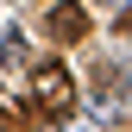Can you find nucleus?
I'll list each match as a JSON object with an SVG mask.
<instances>
[{
    "mask_svg": "<svg viewBox=\"0 0 132 132\" xmlns=\"http://www.w3.org/2000/svg\"><path fill=\"white\" fill-rule=\"evenodd\" d=\"M31 107L44 113V120H69L76 113V76L63 69V63H31Z\"/></svg>",
    "mask_w": 132,
    "mask_h": 132,
    "instance_id": "f257e3e1",
    "label": "nucleus"
},
{
    "mask_svg": "<svg viewBox=\"0 0 132 132\" xmlns=\"http://www.w3.org/2000/svg\"><path fill=\"white\" fill-rule=\"evenodd\" d=\"M44 31H51V44H82L88 38V13H82L76 0H57V6L44 13Z\"/></svg>",
    "mask_w": 132,
    "mask_h": 132,
    "instance_id": "f03ea898",
    "label": "nucleus"
},
{
    "mask_svg": "<svg viewBox=\"0 0 132 132\" xmlns=\"http://www.w3.org/2000/svg\"><path fill=\"white\" fill-rule=\"evenodd\" d=\"M0 63H6V69H19V63H25V38H19V31L0 38Z\"/></svg>",
    "mask_w": 132,
    "mask_h": 132,
    "instance_id": "7ed1b4c3",
    "label": "nucleus"
},
{
    "mask_svg": "<svg viewBox=\"0 0 132 132\" xmlns=\"http://www.w3.org/2000/svg\"><path fill=\"white\" fill-rule=\"evenodd\" d=\"M120 31H126V38H132V6H126V13H120Z\"/></svg>",
    "mask_w": 132,
    "mask_h": 132,
    "instance_id": "20e7f679",
    "label": "nucleus"
},
{
    "mask_svg": "<svg viewBox=\"0 0 132 132\" xmlns=\"http://www.w3.org/2000/svg\"><path fill=\"white\" fill-rule=\"evenodd\" d=\"M0 132H13V120H6V107H0Z\"/></svg>",
    "mask_w": 132,
    "mask_h": 132,
    "instance_id": "39448f33",
    "label": "nucleus"
}]
</instances>
